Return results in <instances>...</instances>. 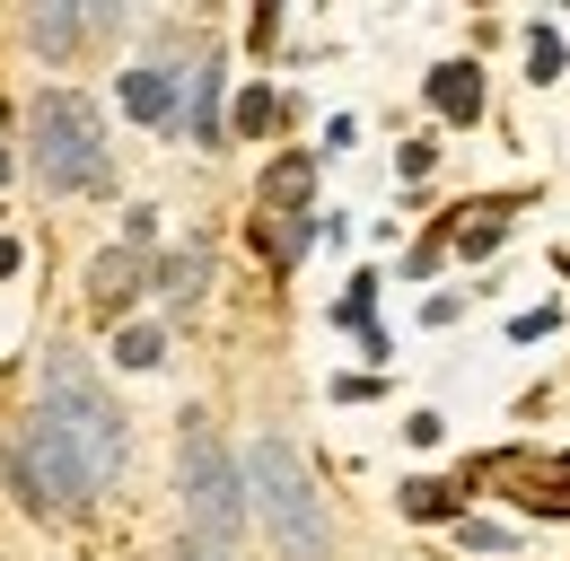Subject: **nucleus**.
Returning <instances> with one entry per match:
<instances>
[{
  "label": "nucleus",
  "mask_w": 570,
  "mask_h": 561,
  "mask_svg": "<svg viewBox=\"0 0 570 561\" xmlns=\"http://www.w3.org/2000/svg\"><path fill=\"white\" fill-rule=\"evenodd\" d=\"M36 386H45V404H36V413L62 430V447H71L79 465H88V483H115V474H124V456H132V439H124V413H115V395L97 386V368H88L71 343H45V368H36Z\"/></svg>",
  "instance_id": "1"
},
{
  "label": "nucleus",
  "mask_w": 570,
  "mask_h": 561,
  "mask_svg": "<svg viewBox=\"0 0 570 561\" xmlns=\"http://www.w3.org/2000/svg\"><path fill=\"white\" fill-rule=\"evenodd\" d=\"M255 509H264V535L282 561H334V526H325V491L307 474V456L289 439H255V456L237 465Z\"/></svg>",
  "instance_id": "2"
},
{
  "label": "nucleus",
  "mask_w": 570,
  "mask_h": 561,
  "mask_svg": "<svg viewBox=\"0 0 570 561\" xmlns=\"http://www.w3.org/2000/svg\"><path fill=\"white\" fill-rule=\"evenodd\" d=\"M176 500H185V535H194V544L228 553V544L246 535V474H237V456L219 447L212 413L176 421Z\"/></svg>",
  "instance_id": "3"
},
{
  "label": "nucleus",
  "mask_w": 570,
  "mask_h": 561,
  "mask_svg": "<svg viewBox=\"0 0 570 561\" xmlns=\"http://www.w3.org/2000/svg\"><path fill=\"white\" fill-rule=\"evenodd\" d=\"M27 167L45 194H97L106 185V124L79 88H45L27 106Z\"/></svg>",
  "instance_id": "4"
},
{
  "label": "nucleus",
  "mask_w": 570,
  "mask_h": 561,
  "mask_svg": "<svg viewBox=\"0 0 570 561\" xmlns=\"http://www.w3.org/2000/svg\"><path fill=\"white\" fill-rule=\"evenodd\" d=\"M0 474L18 491V509H36V518H79L88 509V465H79L71 447H62V430L45 413H27L9 439H0Z\"/></svg>",
  "instance_id": "5"
},
{
  "label": "nucleus",
  "mask_w": 570,
  "mask_h": 561,
  "mask_svg": "<svg viewBox=\"0 0 570 561\" xmlns=\"http://www.w3.org/2000/svg\"><path fill=\"white\" fill-rule=\"evenodd\" d=\"M430 106H439L448 124H474V115H483V79H474V62H439V70H430Z\"/></svg>",
  "instance_id": "6"
},
{
  "label": "nucleus",
  "mask_w": 570,
  "mask_h": 561,
  "mask_svg": "<svg viewBox=\"0 0 570 561\" xmlns=\"http://www.w3.org/2000/svg\"><path fill=\"white\" fill-rule=\"evenodd\" d=\"M88 27H106V18H79L71 0H45V9H27V36H36V53H79V36Z\"/></svg>",
  "instance_id": "7"
},
{
  "label": "nucleus",
  "mask_w": 570,
  "mask_h": 561,
  "mask_svg": "<svg viewBox=\"0 0 570 561\" xmlns=\"http://www.w3.org/2000/svg\"><path fill=\"white\" fill-rule=\"evenodd\" d=\"M132 289H141V246H115V255H97V273H88V298L115 316V307H132Z\"/></svg>",
  "instance_id": "8"
},
{
  "label": "nucleus",
  "mask_w": 570,
  "mask_h": 561,
  "mask_svg": "<svg viewBox=\"0 0 570 561\" xmlns=\"http://www.w3.org/2000/svg\"><path fill=\"white\" fill-rule=\"evenodd\" d=\"M124 115L176 124V70H124Z\"/></svg>",
  "instance_id": "9"
},
{
  "label": "nucleus",
  "mask_w": 570,
  "mask_h": 561,
  "mask_svg": "<svg viewBox=\"0 0 570 561\" xmlns=\"http://www.w3.org/2000/svg\"><path fill=\"white\" fill-rule=\"evenodd\" d=\"M158 289H167L176 307H194V298L212 289V246H185V255H167V264H158Z\"/></svg>",
  "instance_id": "10"
},
{
  "label": "nucleus",
  "mask_w": 570,
  "mask_h": 561,
  "mask_svg": "<svg viewBox=\"0 0 570 561\" xmlns=\"http://www.w3.org/2000/svg\"><path fill=\"white\" fill-rule=\"evenodd\" d=\"M307 185H316V167H307V158H282V167L264 176V203H273V210H298V203H307Z\"/></svg>",
  "instance_id": "11"
},
{
  "label": "nucleus",
  "mask_w": 570,
  "mask_h": 561,
  "mask_svg": "<svg viewBox=\"0 0 570 561\" xmlns=\"http://www.w3.org/2000/svg\"><path fill=\"white\" fill-rule=\"evenodd\" d=\"M456 509H465L456 483H404V518H456Z\"/></svg>",
  "instance_id": "12"
},
{
  "label": "nucleus",
  "mask_w": 570,
  "mask_h": 561,
  "mask_svg": "<svg viewBox=\"0 0 570 561\" xmlns=\"http://www.w3.org/2000/svg\"><path fill=\"white\" fill-rule=\"evenodd\" d=\"M115 360H124V368H158V360H167V343H158L149 325H132V334L115 343Z\"/></svg>",
  "instance_id": "13"
},
{
  "label": "nucleus",
  "mask_w": 570,
  "mask_h": 561,
  "mask_svg": "<svg viewBox=\"0 0 570 561\" xmlns=\"http://www.w3.org/2000/svg\"><path fill=\"white\" fill-rule=\"evenodd\" d=\"M527 62H535V79H553V70H562V36L535 27V36H527Z\"/></svg>",
  "instance_id": "14"
},
{
  "label": "nucleus",
  "mask_w": 570,
  "mask_h": 561,
  "mask_svg": "<svg viewBox=\"0 0 570 561\" xmlns=\"http://www.w3.org/2000/svg\"><path fill=\"white\" fill-rule=\"evenodd\" d=\"M237 124H246V132H264V124H273V97H264V88H255V97H237Z\"/></svg>",
  "instance_id": "15"
},
{
  "label": "nucleus",
  "mask_w": 570,
  "mask_h": 561,
  "mask_svg": "<svg viewBox=\"0 0 570 561\" xmlns=\"http://www.w3.org/2000/svg\"><path fill=\"white\" fill-rule=\"evenodd\" d=\"M185 561H228V553H212V544H185Z\"/></svg>",
  "instance_id": "16"
},
{
  "label": "nucleus",
  "mask_w": 570,
  "mask_h": 561,
  "mask_svg": "<svg viewBox=\"0 0 570 561\" xmlns=\"http://www.w3.org/2000/svg\"><path fill=\"white\" fill-rule=\"evenodd\" d=\"M9 264H18V246H9V237H0V273H9Z\"/></svg>",
  "instance_id": "17"
}]
</instances>
